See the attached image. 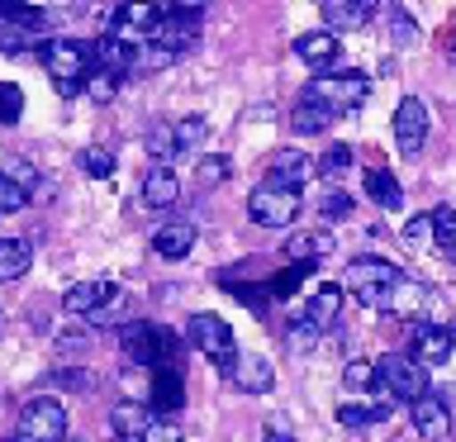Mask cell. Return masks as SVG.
Segmentation results:
<instances>
[{"label": "cell", "instance_id": "obj_39", "mask_svg": "<svg viewBox=\"0 0 456 442\" xmlns=\"http://www.w3.org/2000/svg\"><path fill=\"white\" fill-rule=\"evenodd\" d=\"M53 385H62V390H91V371L86 366H62V371H53Z\"/></svg>", "mask_w": 456, "mask_h": 442}, {"label": "cell", "instance_id": "obj_35", "mask_svg": "<svg viewBox=\"0 0 456 442\" xmlns=\"http://www.w3.org/2000/svg\"><path fill=\"white\" fill-rule=\"evenodd\" d=\"M28 205V191L14 176H5V171H0V214H20Z\"/></svg>", "mask_w": 456, "mask_h": 442}, {"label": "cell", "instance_id": "obj_42", "mask_svg": "<svg viewBox=\"0 0 456 442\" xmlns=\"http://www.w3.org/2000/svg\"><path fill=\"white\" fill-rule=\"evenodd\" d=\"M290 342H295V348H305V352H309L314 342H319V328H309L305 319H295V323H290Z\"/></svg>", "mask_w": 456, "mask_h": 442}, {"label": "cell", "instance_id": "obj_36", "mask_svg": "<svg viewBox=\"0 0 456 442\" xmlns=\"http://www.w3.org/2000/svg\"><path fill=\"white\" fill-rule=\"evenodd\" d=\"M342 381H347L352 390H376V385H380V371H376V362H347Z\"/></svg>", "mask_w": 456, "mask_h": 442}, {"label": "cell", "instance_id": "obj_33", "mask_svg": "<svg viewBox=\"0 0 456 442\" xmlns=\"http://www.w3.org/2000/svg\"><path fill=\"white\" fill-rule=\"evenodd\" d=\"M24 114V91L14 81H0V124H20Z\"/></svg>", "mask_w": 456, "mask_h": 442}, {"label": "cell", "instance_id": "obj_8", "mask_svg": "<svg viewBox=\"0 0 456 442\" xmlns=\"http://www.w3.org/2000/svg\"><path fill=\"white\" fill-rule=\"evenodd\" d=\"M43 29V10L34 5H0V53H43L38 38Z\"/></svg>", "mask_w": 456, "mask_h": 442}, {"label": "cell", "instance_id": "obj_4", "mask_svg": "<svg viewBox=\"0 0 456 442\" xmlns=\"http://www.w3.org/2000/svg\"><path fill=\"white\" fill-rule=\"evenodd\" d=\"M185 338H191V348L205 356V362L214 371H224V376H233V366H238V338H233V328H228L219 314H191V328H185Z\"/></svg>", "mask_w": 456, "mask_h": 442}, {"label": "cell", "instance_id": "obj_3", "mask_svg": "<svg viewBox=\"0 0 456 442\" xmlns=\"http://www.w3.org/2000/svg\"><path fill=\"white\" fill-rule=\"evenodd\" d=\"M43 67H48V77L57 86V95H86V77H91V48L77 38H48L43 43Z\"/></svg>", "mask_w": 456, "mask_h": 442}, {"label": "cell", "instance_id": "obj_24", "mask_svg": "<svg viewBox=\"0 0 456 442\" xmlns=\"http://www.w3.org/2000/svg\"><path fill=\"white\" fill-rule=\"evenodd\" d=\"M338 309H342V285H323V291H314V295L305 299V323L323 333V328H333Z\"/></svg>", "mask_w": 456, "mask_h": 442}, {"label": "cell", "instance_id": "obj_7", "mask_svg": "<svg viewBox=\"0 0 456 442\" xmlns=\"http://www.w3.org/2000/svg\"><path fill=\"white\" fill-rule=\"evenodd\" d=\"M376 371H380L385 390H390L395 399H404V405H419L423 395H433L428 390V366H419L409 352H385L376 362Z\"/></svg>", "mask_w": 456, "mask_h": 442}, {"label": "cell", "instance_id": "obj_10", "mask_svg": "<svg viewBox=\"0 0 456 442\" xmlns=\"http://www.w3.org/2000/svg\"><path fill=\"white\" fill-rule=\"evenodd\" d=\"M266 181H276V185H285V191L299 195L305 185L319 181V162H314L305 148H281V152L266 162Z\"/></svg>", "mask_w": 456, "mask_h": 442}, {"label": "cell", "instance_id": "obj_13", "mask_svg": "<svg viewBox=\"0 0 456 442\" xmlns=\"http://www.w3.org/2000/svg\"><path fill=\"white\" fill-rule=\"evenodd\" d=\"M409 423L419 438L442 442V438H452V405L442 395H423L419 405H409Z\"/></svg>", "mask_w": 456, "mask_h": 442}, {"label": "cell", "instance_id": "obj_28", "mask_svg": "<svg viewBox=\"0 0 456 442\" xmlns=\"http://www.w3.org/2000/svg\"><path fill=\"white\" fill-rule=\"evenodd\" d=\"M433 242L442 248V257L456 262V205H437L433 209Z\"/></svg>", "mask_w": 456, "mask_h": 442}, {"label": "cell", "instance_id": "obj_40", "mask_svg": "<svg viewBox=\"0 0 456 442\" xmlns=\"http://www.w3.org/2000/svg\"><path fill=\"white\" fill-rule=\"evenodd\" d=\"M205 138V119H176V143L181 148H195Z\"/></svg>", "mask_w": 456, "mask_h": 442}, {"label": "cell", "instance_id": "obj_45", "mask_svg": "<svg viewBox=\"0 0 456 442\" xmlns=\"http://www.w3.org/2000/svg\"><path fill=\"white\" fill-rule=\"evenodd\" d=\"M0 333H5V309H0Z\"/></svg>", "mask_w": 456, "mask_h": 442}, {"label": "cell", "instance_id": "obj_23", "mask_svg": "<svg viewBox=\"0 0 456 442\" xmlns=\"http://www.w3.org/2000/svg\"><path fill=\"white\" fill-rule=\"evenodd\" d=\"M142 200H148L152 209H171L181 200V176L171 167H152L148 176H142Z\"/></svg>", "mask_w": 456, "mask_h": 442}, {"label": "cell", "instance_id": "obj_20", "mask_svg": "<svg viewBox=\"0 0 456 442\" xmlns=\"http://www.w3.org/2000/svg\"><path fill=\"white\" fill-rule=\"evenodd\" d=\"M428 305H433V291H428L419 276H399V285L390 291V299H385V309L399 314V319H419Z\"/></svg>", "mask_w": 456, "mask_h": 442}, {"label": "cell", "instance_id": "obj_11", "mask_svg": "<svg viewBox=\"0 0 456 442\" xmlns=\"http://www.w3.org/2000/svg\"><path fill=\"white\" fill-rule=\"evenodd\" d=\"M428 105L419 95H404L399 100V110H395V143H399V152L404 157H419L423 152V143H428Z\"/></svg>", "mask_w": 456, "mask_h": 442}, {"label": "cell", "instance_id": "obj_6", "mask_svg": "<svg viewBox=\"0 0 456 442\" xmlns=\"http://www.w3.org/2000/svg\"><path fill=\"white\" fill-rule=\"evenodd\" d=\"M305 95L319 100V105H328L333 114H347V110H356L370 95V77H366V71H342V77L323 71V77H314L305 86Z\"/></svg>", "mask_w": 456, "mask_h": 442}, {"label": "cell", "instance_id": "obj_9", "mask_svg": "<svg viewBox=\"0 0 456 442\" xmlns=\"http://www.w3.org/2000/svg\"><path fill=\"white\" fill-rule=\"evenodd\" d=\"M248 214H252V224H262V228H290L295 214H299V195L276 185V181H262L248 195Z\"/></svg>", "mask_w": 456, "mask_h": 442}, {"label": "cell", "instance_id": "obj_30", "mask_svg": "<svg viewBox=\"0 0 456 442\" xmlns=\"http://www.w3.org/2000/svg\"><path fill=\"white\" fill-rule=\"evenodd\" d=\"M181 143H176V124H152L148 128V157H157V167H167V157H176Z\"/></svg>", "mask_w": 456, "mask_h": 442}, {"label": "cell", "instance_id": "obj_5", "mask_svg": "<svg viewBox=\"0 0 456 442\" xmlns=\"http://www.w3.org/2000/svg\"><path fill=\"white\" fill-rule=\"evenodd\" d=\"M14 442H67V409L62 399L38 395L20 409V423H14Z\"/></svg>", "mask_w": 456, "mask_h": 442}, {"label": "cell", "instance_id": "obj_19", "mask_svg": "<svg viewBox=\"0 0 456 442\" xmlns=\"http://www.w3.org/2000/svg\"><path fill=\"white\" fill-rule=\"evenodd\" d=\"M157 423L152 405H138V399H119L110 413V438H148V428Z\"/></svg>", "mask_w": 456, "mask_h": 442}, {"label": "cell", "instance_id": "obj_27", "mask_svg": "<svg viewBox=\"0 0 456 442\" xmlns=\"http://www.w3.org/2000/svg\"><path fill=\"white\" fill-rule=\"evenodd\" d=\"M362 185H366V195L376 200V205H380L385 214H395L399 205H404V191H399V181L390 176V171H380V167H366Z\"/></svg>", "mask_w": 456, "mask_h": 442}, {"label": "cell", "instance_id": "obj_38", "mask_svg": "<svg viewBox=\"0 0 456 442\" xmlns=\"http://www.w3.org/2000/svg\"><path fill=\"white\" fill-rule=\"evenodd\" d=\"M352 214V195H342V191H328L323 200H319V219L323 224H333V219H347Z\"/></svg>", "mask_w": 456, "mask_h": 442}, {"label": "cell", "instance_id": "obj_17", "mask_svg": "<svg viewBox=\"0 0 456 442\" xmlns=\"http://www.w3.org/2000/svg\"><path fill=\"white\" fill-rule=\"evenodd\" d=\"M228 381H233L242 395H266L271 385H276V366H271L262 352H242V356H238V366H233V376H228Z\"/></svg>", "mask_w": 456, "mask_h": 442}, {"label": "cell", "instance_id": "obj_12", "mask_svg": "<svg viewBox=\"0 0 456 442\" xmlns=\"http://www.w3.org/2000/svg\"><path fill=\"white\" fill-rule=\"evenodd\" d=\"M456 352V333L442 323H413L409 328V356L419 366H442Z\"/></svg>", "mask_w": 456, "mask_h": 442}, {"label": "cell", "instance_id": "obj_37", "mask_svg": "<svg viewBox=\"0 0 456 442\" xmlns=\"http://www.w3.org/2000/svg\"><path fill=\"white\" fill-rule=\"evenodd\" d=\"M399 238H404V248H428L433 242V214H413Z\"/></svg>", "mask_w": 456, "mask_h": 442}, {"label": "cell", "instance_id": "obj_2", "mask_svg": "<svg viewBox=\"0 0 456 442\" xmlns=\"http://www.w3.org/2000/svg\"><path fill=\"white\" fill-rule=\"evenodd\" d=\"M399 271L395 262H385V257H356V262L342 266V291H347L356 305H370V309H385V299H390V291L399 285Z\"/></svg>", "mask_w": 456, "mask_h": 442}, {"label": "cell", "instance_id": "obj_14", "mask_svg": "<svg viewBox=\"0 0 456 442\" xmlns=\"http://www.w3.org/2000/svg\"><path fill=\"white\" fill-rule=\"evenodd\" d=\"M114 295H119V285H114V281H81V285H71V291L62 295V309L81 314V319H95Z\"/></svg>", "mask_w": 456, "mask_h": 442}, {"label": "cell", "instance_id": "obj_16", "mask_svg": "<svg viewBox=\"0 0 456 442\" xmlns=\"http://www.w3.org/2000/svg\"><path fill=\"white\" fill-rule=\"evenodd\" d=\"M319 14H323V24H328V34H347V29H362V24H370L380 14V5H370V0H328V5H319Z\"/></svg>", "mask_w": 456, "mask_h": 442}, {"label": "cell", "instance_id": "obj_21", "mask_svg": "<svg viewBox=\"0 0 456 442\" xmlns=\"http://www.w3.org/2000/svg\"><path fill=\"white\" fill-rule=\"evenodd\" d=\"M195 238H200V228L191 219H171V224H162L152 233V252L157 257H185L195 248Z\"/></svg>", "mask_w": 456, "mask_h": 442}, {"label": "cell", "instance_id": "obj_43", "mask_svg": "<svg viewBox=\"0 0 456 442\" xmlns=\"http://www.w3.org/2000/svg\"><path fill=\"white\" fill-rule=\"evenodd\" d=\"M142 442H181V428H176V423H152Z\"/></svg>", "mask_w": 456, "mask_h": 442}, {"label": "cell", "instance_id": "obj_46", "mask_svg": "<svg viewBox=\"0 0 456 442\" xmlns=\"http://www.w3.org/2000/svg\"><path fill=\"white\" fill-rule=\"evenodd\" d=\"M110 442H128V438H110Z\"/></svg>", "mask_w": 456, "mask_h": 442}, {"label": "cell", "instance_id": "obj_22", "mask_svg": "<svg viewBox=\"0 0 456 442\" xmlns=\"http://www.w3.org/2000/svg\"><path fill=\"white\" fill-rule=\"evenodd\" d=\"M152 413H181L185 409V376L181 371H152Z\"/></svg>", "mask_w": 456, "mask_h": 442}, {"label": "cell", "instance_id": "obj_1", "mask_svg": "<svg viewBox=\"0 0 456 442\" xmlns=\"http://www.w3.org/2000/svg\"><path fill=\"white\" fill-rule=\"evenodd\" d=\"M119 348H124L128 362H138V366H148V371H176L181 338L171 333L167 323H124Z\"/></svg>", "mask_w": 456, "mask_h": 442}, {"label": "cell", "instance_id": "obj_25", "mask_svg": "<svg viewBox=\"0 0 456 442\" xmlns=\"http://www.w3.org/2000/svg\"><path fill=\"white\" fill-rule=\"evenodd\" d=\"M333 119L338 114L328 110V105H319V100H309V95H299V105H295V114H290V128L295 134H328V128H333Z\"/></svg>", "mask_w": 456, "mask_h": 442}, {"label": "cell", "instance_id": "obj_48", "mask_svg": "<svg viewBox=\"0 0 456 442\" xmlns=\"http://www.w3.org/2000/svg\"><path fill=\"white\" fill-rule=\"evenodd\" d=\"M452 53H456V48H452Z\"/></svg>", "mask_w": 456, "mask_h": 442}, {"label": "cell", "instance_id": "obj_47", "mask_svg": "<svg viewBox=\"0 0 456 442\" xmlns=\"http://www.w3.org/2000/svg\"><path fill=\"white\" fill-rule=\"evenodd\" d=\"M67 442H81V438H67Z\"/></svg>", "mask_w": 456, "mask_h": 442}, {"label": "cell", "instance_id": "obj_32", "mask_svg": "<svg viewBox=\"0 0 456 442\" xmlns=\"http://www.w3.org/2000/svg\"><path fill=\"white\" fill-rule=\"evenodd\" d=\"M228 171H233V167H228V157L209 152V157H200V162H195V181L200 185H219V181H228Z\"/></svg>", "mask_w": 456, "mask_h": 442}, {"label": "cell", "instance_id": "obj_41", "mask_svg": "<svg viewBox=\"0 0 456 442\" xmlns=\"http://www.w3.org/2000/svg\"><path fill=\"white\" fill-rule=\"evenodd\" d=\"M124 314H128V295L119 291V295H114V299H110V305H105V309H100V314H95V319H91V323H124Z\"/></svg>", "mask_w": 456, "mask_h": 442}, {"label": "cell", "instance_id": "obj_29", "mask_svg": "<svg viewBox=\"0 0 456 442\" xmlns=\"http://www.w3.org/2000/svg\"><path fill=\"white\" fill-rule=\"evenodd\" d=\"M124 86V71H105V67H91V77H86V95L95 100V105H110L114 95H119Z\"/></svg>", "mask_w": 456, "mask_h": 442}, {"label": "cell", "instance_id": "obj_18", "mask_svg": "<svg viewBox=\"0 0 456 442\" xmlns=\"http://www.w3.org/2000/svg\"><path fill=\"white\" fill-rule=\"evenodd\" d=\"M285 257L305 266H319L323 257H333V233L328 228H299V233L285 238Z\"/></svg>", "mask_w": 456, "mask_h": 442}, {"label": "cell", "instance_id": "obj_44", "mask_svg": "<svg viewBox=\"0 0 456 442\" xmlns=\"http://www.w3.org/2000/svg\"><path fill=\"white\" fill-rule=\"evenodd\" d=\"M262 442H295V433H290V428H285V423H271Z\"/></svg>", "mask_w": 456, "mask_h": 442}, {"label": "cell", "instance_id": "obj_31", "mask_svg": "<svg viewBox=\"0 0 456 442\" xmlns=\"http://www.w3.org/2000/svg\"><path fill=\"white\" fill-rule=\"evenodd\" d=\"M81 171H86V176H95V181L114 176V148H86L81 152Z\"/></svg>", "mask_w": 456, "mask_h": 442}, {"label": "cell", "instance_id": "obj_15", "mask_svg": "<svg viewBox=\"0 0 456 442\" xmlns=\"http://www.w3.org/2000/svg\"><path fill=\"white\" fill-rule=\"evenodd\" d=\"M338 53H342V43H338V34H328V29H314V34H299L295 38V57L305 67H314L319 77L338 62Z\"/></svg>", "mask_w": 456, "mask_h": 442}, {"label": "cell", "instance_id": "obj_34", "mask_svg": "<svg viewBox=\"0 0 456 442\" xmlns=\"http://www.w3.org/2000/svg\"><path fill=\"white\" fill-rule=\"evenodd\" d=\"M352 148H328L323 157H319V181H338L342 176V171H347L352 167Z\"/></svg>", "mask_w": 456, "mask_h": 442}, {"label": "cell", "instance_id": "obj_26", "mask_svg": "<svg viewBox=\"0 0 456 442\" xmlns=\"http://www.w3.org/2000/svg\"><path fill=\"white\" fill-rule=\"evenodd\" d=\"M28 262H34V242L28 238H0V285L5 281H20Z\"/></svg>", "mask_w": 456, "mask_h": 442}]
</instances>
